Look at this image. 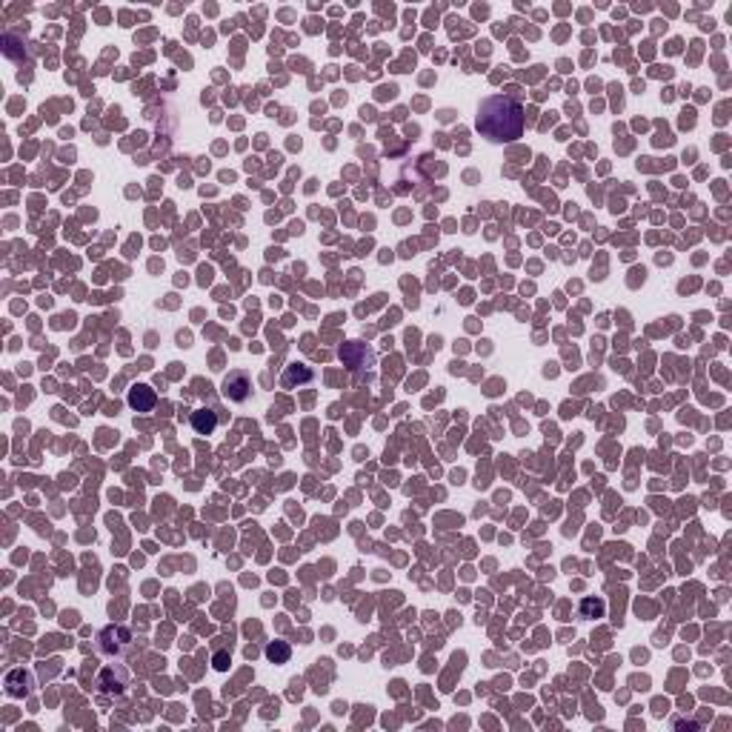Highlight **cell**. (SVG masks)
I'll return each mask as SVG.
<instances>
[{
	"mask_svg": "<svg viewBox=\"0 0 732 732\" xmlns=\"http://www.w3.org/2000/svg\"><path fill=\"white\" fill-rule=\"evenodd\" d=\"M478 132L492 143H507L524 134V106L512 94H492L478 106Z\"/></svg>",
	"mask_w": 732,
	"mask_h": 732,
	"instance_id": "1",
	"label": "cell"
},
{
	"mask_svg": "<svg viewBox=\"0 0 732 732\" xmlns=\"http://www.w3.org/2000/svg\"><path fill=\"white\" fill-rule=\"evenodd\" d=\"M29 687H32V675L23 672V669H12L6 675V692L12 698H23L29 692Z\"/></svg>",
	"mask_w": 732,
	"mask_h": 732,
	"instance_id": "6",
	"label": "cell"
},
{
	"mask_svg": "<svg viewBox=\"0 0 732 732\" xmlns=\"http://www.w3.org/2000/svg\"><path fill=\"white\" fill-rule=\"evenodd\" d=\"M266 658H269V661H275V664H286V661H289V647H286L283 641L269 644V647H266Z\"/></svg>",
	"mask_w": 732,
	"mask_h": 732,
	"instance_id": "9",
	"label": "cell"
},
{
	"mask_svg": "<svg viewBox=\"0 0 732 732\" xmlns=\"http://www.w3.org/2000/svg\"><path fill=\"white\" fill-rule=\"evenodd\" d=\"M226 667H229V655H226V652H218V655H215V669L223 672Z\"/></svg>",
	"mask_w": 732,
	"mask_h": 732,
	"instance_id": "11",
	"label": "cell"
},
{
	"mask_svg": "<svg viewBox=\"0 0 732 732\" xmlns=\"http://www.w3.org/2000/svg\"><path fill=\"white\" fill-rule=\"evenodd\" d=\"M129 407L134 409V412H149L152 407H155V389L152 387H146V383H138V387H132L129 389Z\"/></svg>",
	"mask_w": 732,
	"mask_h": 732,
	"instance_id": "5",
	"label": "cell"
},
{
	"mask_svg": "<svg viewBox=\"0 0 732 732\" xmlns=\"http://www.w3.org/2000/svg\"><path fill=\"white\" fill-rule=\"evenodd\" d=\"M192 429L198 435H212L218 429V412L215 409H198L192 412Z\"/></svg>",
	"mask_w": 732,
	"mask_h": 732,
	"instance_id": "7",
	"label": "cell"
},
{
	"mask_svg": "<svg viewBox=\"0 0 732 732\" xmlns=\"http://www.w3.org/2000/svg\"><path fill=\"white\" fill-rule=\"evenodd\" d=\"M129 687V669L123 664H106L98 672V689L106 695H121Z\"/></svg>",
	"mask_w": 732,
	"mask_h": 732,
	"instance_id": "2",
	"label": "cell"
},
{
	"mask_svg": "<svg viewBox=\"0 0 732 732\" xmlns=\"http://www.w3.org/2000/svg\"><path fill=\"white\" fill-rule=\"evenodd\" d=\"M581 609H584V615H589V612H601V609H604V604H601V601H584V607H581Z\"/></svg>",
	"mask_w": 732,
	"mask_h": 732,
	"instance_id": "10",
	"label": "cell"
},
{
	"mask_svg": "<svg viewBox=\"0 0 732 732\" xmlns=\"http://www.w3.org/2000/svg\"><path fill=\"white\" fill-rule=\"evenodd\" d=\"M309 378H312V372L306 369L303 363H292V366L286 369V375H283V387H292L295 380H309Z\"/></svg>",
	"mask_w": 732,
	"mask_h": 732,
	"instance_id": "8",
	"label": "cell"
},
{
	"mask_svg": "<svg viewBox=\"0 0 732 732\" xmlns=\"http://www.w3.org/2000/svg\"><path fill=\"white\" fill-rule=\"evenodd\" d=\"M223 395L229 400H246L249 395H252V380H249V375L246 372L226 375V380H223Z\"/></svg>",
	"mask_w": 732,
	"mask_h": 732,
	"instance_id": "4",
	"label": "cell"
},
{
	"mask_svg": "<svg viewBox=\"0 0 732 732\" xmlns=\"http://www.w3.org/2000/svg\"><path fill=\"white\" fill-rule=\"evenodd\" d=\"M98 641H101V649L106 655H121V652H126L132 647V632L126 627H121V624H112V627H106L98 635Z\"/></svg>",
	"mask_w": 732,
	"mask_h": 732,
	"instance_id": "3",
	"label": "cell"
}]
</instances>
